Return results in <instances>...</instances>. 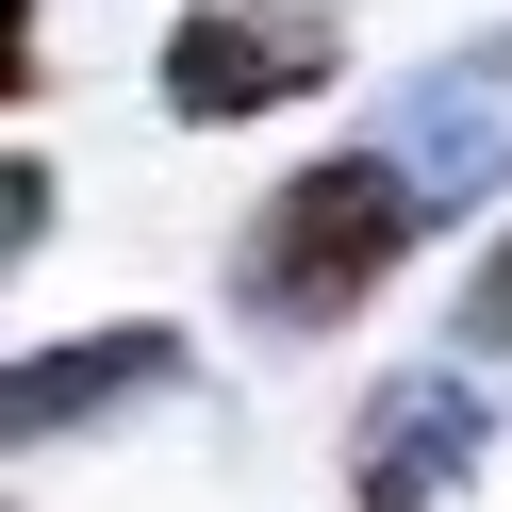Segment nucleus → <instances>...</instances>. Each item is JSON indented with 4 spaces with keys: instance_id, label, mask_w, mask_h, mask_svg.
<instances>
[{
    "instance_id": "obj_7",
    "label": "nucleus",
    "mask_w": 512,
    "mask_h": 512,
    "mask_svg": "<svg viewBox=\"0 0 512 512\" xmlns=\"http://www.w3.org/2000/svg\"><path fill=\"white\" fill-rule=\"evenodd\" d=\"M0 248H17V265H34V248H50V166H34V149L0 166Z\"/></svg>"
},
{
    "instance_id": "obj_5",
    "label": "nucleus",
    "mask_w": 512,
    "mask_h": 512,
    "mask_svg": "<svg viewBox=\"0 0 512 512\" xmlns=\"http://www.w3.org/2000/svg\"><path fill=\"white\" fill-rule=\"evenodd\" d=\"M182 380H199V347H182L166 314H116V331L17 347V413H0V430H17V446H67V430H116V413L182 397Z\"/></svg>"
},
{
    "instance_id": "obj_2",
    "label": "nucleus",
    "mask_w": 512,
    "mask_h": 512,
    "mask_svg": "<svg viewBox=\"0 0 512 512\" xmlns=\"http://www.w3.org/2000/svg\"><path fill=\"white\" fill-rule=\"evenodd\" d=\"M331 67H347V17H331V0H182L166 50H149V100H166L182 133H248V116L314 100Z\"/></svg>"
},
{
    "instance_id": "obj_1",
    "label": "nucleus",
    "mask_w": 512,
    "mask_h": 512,
    "mask_svg": "<svg viewBox=\"0 0 512 512\" xmlns=\"http://www.w3.org/2000/svg\"><path fill=\"white\" fill-rule=\"evenodd\" d=\"M430 232H446V215L397 182L380 133H364V149H314V166H281L265 199H248V232H232V314H248L265 347H314V331H347Z\"/></svg>"
},
{
    "instance_id": "obj_4",
    "label": "nucleus",
    "mask_w": 512,
    "mask_h": 512,
    "mask_svg": "<svg viewBox=\"0 0 512 512\" xmlns=\"http://www.w3.org/2000/svg\"><path fill=\"white\" fill-rule=\"evenodd\" d=\"M364 133L397 149V182H413L430 215H479L496 166H512V50H446V67H413Z\"/></svg>"
},
{
    "instance_id": "obj_3",
    "label": "nucleus",
    "mask_w": 512,
    "mask_h": 512,
    "mask_svg": "<svg viewBox=\"0 0 512 512\" xmlns=\"http://www.w3.org/2000/svg\"><path fill=\"white\" fill-rule=\"evenodd\" d=\"M479 463H496V397L463 364H397L347 430V512H446Z\"/></svg>"
},
{
    "instance_id": "obj_6",
    "label": "nucleus",
    "mask_w": 512,
    "mask_h": 512,
    "mask_svg": "<svg viewBox=\"0 0 512 512\" xmlns=\"http://www.w3.org/2000/svg\"><path fill=\"white\" fill-rule=\"evenodd\" d=\"M446 331H463V364H496V347H512V215H496V248H479V281L446 298Z\"/></svg>"
}]
</instances>
